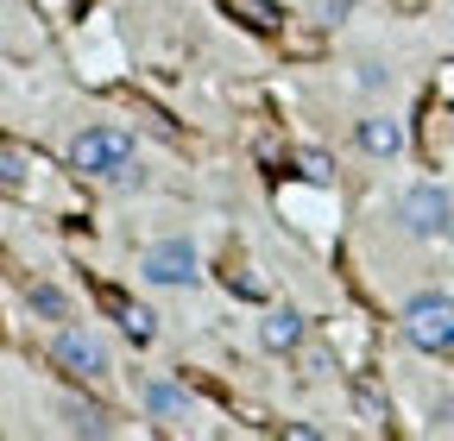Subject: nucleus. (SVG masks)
<instances>
[{"label":"nucleus","mask_w":454,"mask_h":441,"mask_svg":"<svg viewBox=\"0 0 454 441\" xmlns=\"http://www.w3.org/2000/svg\"><path fill=\"white\" fill-rule=\"evenodd\" d=\"M448 50H454V7H448Z\"/></svg>","instance_id":"a211bd4d"},{"label":"nucleus","mask_w":454,"mask_h":441,"mask_svg":"<svg viewBox=\"0 0 454 441\" xmlns=\"http://www.w3.org/2000/svg\"><path fill=\"white\" fill-rule=\"evenodd\" d=\"M284 435H297V441H322L328 429H322V422H284Z\"/></svg>","instance_id":"f3484780"},{"label":"nucleus","mask_w":454,"mask_h":441,"mask_svg":"<svg viewBox=\"0 0 454 441\" xmlns=\"http://www.w3.org/2000/svg\"><path fill=\"white\" fill-rule=\"evenodd\" d=\"M253 341H259V353H271V360H297V353L309 347V315H303L297 303H271V309L253 321Z\"/></svg>","instance_id":"0eeeda50"},{"label":"nucleus","mask_w":454,"mask_h":441,"mask_svg":"<svg viewBox=\"0 0 454 441\" xmlns=\"http://www.w3.org/2000/svg\"><path fill=\"white\" fill-rule=\"evenodd\" d=\"M297 360H303V378H334V353L328 347H303Z\"/></svg>","instance_id":"dca6fc26"},{"label":"nucleus","mask_w":454,"mask_h":441,"mask_svg":"<svg viewBox=\"0 0 454 441\" xmlns=\"http://www.w3.org/2000/svg\"><path fill=\"white\" fill-rule=\"evenodd\" d=\"M429 429L435 435H454V391H435L429 398Z\"/></svg>","instance_id":"2eb2a0df"},{"label":"nucleus","mask_w":454,"mask_h":441,"mask_svg":"<svg viewBox=\"0 0 454 441\" xmlns=\"http://www.w3.org/2000/svg\"><path fill=\"white\" fill-rule=\"evenodd\" d=\"M448 7H454V0H448Z\"/></svg>","instance_id":"6ab92c4d"},{"label":"nucleus","mask_w":454,"mask_h":441,"mask_svg":"<svg viewBox=\"0 0 454 441\" xmlns=\"http://www.w3.org/2000/svg\"><path fill=\"white\" fill-rule=\"evenodd\" d=\"M107 309H114V321L127 328V341H133V347H145V341L158 335V315H152L145 303H133V297H107Z\"/></svg>","instance_id":"9b49d317"},{"label":"nucleus","mask_w":454,"mask_h":441,"mask_svg":"<svg viewBox=\"0 0 454 441\" xmlns=\"http://www.w3.org/2000/svg\"><path fill=\"white\" fill-rule=\"evenodd\" d=\"M354 89H360V95H391V89H397V70H391L385 58H360V64H354Z\"/></svg>","instance_id":"f8f14e48"},{"label":"nucleus","mask_w":454,"mask_h":441,"mask_svg":"<svg viewBox=\"0 0 454 441\" xmlns=\"http://www.w3.org/2000/svg\"><path fill=\"white\" fill-rule=\"evenodd\" d=\"M309 26H322V32H340V26H348L354 13H360V0H309Z\"/></svg>","instance_id":"ddd939ff"},{"label":"nucleus","mask_w":454,"mask_h":441,"mask_svg":"<svg viewBox=\"0 0 454 441\" xmlns=\"http://www.w3.org/2000/svg\"><path fill=\"white\" fill-rule=\"evenodd\" d=\"M0 177H7V190H26V177H32L26 145H7V151H0Z\"/></svg>","instance_id":"4468645a"},{"label":"nucleus","mask_w":454,"mask_h":441,"mask_svg":"<svg viewBox=\"0 0 454 441\" xmlns=\"http://www.w3.org/2000/svg\"><path fill=\"white\" fill-rule=\"evenodd\" d=\"M397 321H404V341L423 347V353H454V290H411L404 309H397Z\"/></svg>","instance_id":"20e7f679"},{"label":"nucleus","mask_w":454,"mask_h":441,"mask_svg":"<svg viewBox=\"0 0 454 441\" xmlns=\"http://www.w3.org/2000/svg\"><path fill=\"white\" fill-rule=\"evenodd\" d=\"M51 416H57V429H64V435H82V441H107L114 429H121L101 404H89V398H76V391L51 398Z\"/></svg>","instance_id":"1a4fd4ad"},{"label":"nucleus","mask_w":454,"mask_h":441,"mask_svg":"<svg viewBox=\"0 0 454 441\" xmlns=\"http://www.w3.org/2000/svg\"><path fill=\"white\" fill-rule=\"evenodd\" d=\"M26 315L44 321V328H64V321H76V297L57 284V278H32L26 284Z\"/></svg>","instance_id":"9d476101"},{"label":"nucleus","mask_w":454,"mask_h":441,"mask_svg":"<svg viewBox=\"0 0 454 441\" xmlns=\"http://www.w3.org/2000/svg\"><path fill=\"white\" fill-rule=\"evenodd\" d=\"M391 220H397V234H411L423 246H448L454 240V190L435 183V177H417V183L397 190Z\"/></svg>","instance_id":"f03ea898"},{"label":"nucleus","mask_w":454,"mask_h":441,"mask_svg":"<svg viewBox=\"0 0 454 441\" xmlns=\"http://www.w3.org/2000/svg\"><path fill=\"white\" fill-rule=\"evenodd\" d=\"M51 360L76 372V378H107L114 372V347L101 341V328L95 321H64V328H51Z\"/></svg>","instance_id":"39448f33"},{"label":"nucleus","mask_w":454,"mask_h":441,"mask_svg":"<svg viewBox=\"0 0 454 441\" xmlns=\"http://www.w3.org/2000/svg\"><path fill=\"white\" fill-rule=\"evenodd\" d=\"M133 278L145 284V290H202V246L190 240V234H164V240H152L139 259H133Z\"/></svg>","instance_id":"7ed1b4c3"},{"label":"nucleus","mask_w":454,"mask_h":441,"mask_svg":"<svg viewBox=\"0 0 454 441\" xmlns=\"http://www.w3.org/2000/svg\"><path fill=\"white\" fill-rule=\"evenodd\" d=\"M133 398H139V410H145L152 422H170V429H184V422H196V416H202L196 391H190L184 378H170V372H145Z\"/></svg>","instance_id":"423d86ee"},{"label":"nucleus","mask_w":454,"mask_h":441,"mask_svg":"<svg viewBox=\"0 0 454 441\" xmlns=\"http://www.w3.org/2000/svg\"><path fill=\"white\" fill-rule=\"evenodd\" d=\"M70 171L95 177V183H114V190H139L145 171H139V139L121 127V120H89L76 139H70Z\"/></svg>","instance_id":"f257e3e1"},{"label":"nucleus","mask_w":454,"mask_h":441,"mask_svg":"<svg viewBox=\"0 0 454 441\" xmlns=\"http://www.w3.org/2000/svg\"><path fill=\"white\" fill-rule=\"evenodd\" d=\"M354 145L372 158V164H397L411 151V127L391 114V107H372V114H360L354 120Z\"/></svg>","instance_id":"6e6552de"}]
</instances>
